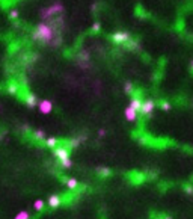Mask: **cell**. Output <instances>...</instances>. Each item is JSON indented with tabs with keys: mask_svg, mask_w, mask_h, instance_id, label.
<instances>
[{
	"mask_svg": "<svg viewBox=\"0 0 193 219\" xmlns=\"http://www.w3.org/2000/svg\"><path fill=\"white\" fill-rule=\"evenodd\" d=\"M56 36H57V33H56L55 27L48 21H41L38 26L33 29V32H32V38L33 39L41 41V42H45V44H52V41Z\"/></svg>",
	"mask_w": 193,
	"mask_h": 219,
	"instance_id": "1",
	"label": "cell"
},
{
	"mask_svg": "<svg viewBox=\"0 0 193 219\" xmlns=\"http://www.w3.org/2000/svg\"><path fill=\"white\" fill-rule=\"evenodd\" d=\"M63 11H65L63 5L59 3V2H55V3L50 5V6L42 8V9L39 11V17H41L42 21H48V20H52V18H55V17H57V15H62Z\"/></svg>",
	"mask_w": 193,
	"mask_h": 219,
	"instance_id": "2",
	"label": "cell"
},
{
	"mask_svg": "<svg viewBox=\"0 0 193 219\" xmlns=\"http://www.w3.org/2000/svg\"><path fill=\"white\" fill-rule=\"evenodd\" d=\"M154 109H155V103H154V100L147 98V100H143V103H142L140 113L145 115V116H148V115H151V113L154 112Z\"/></svg>",
	"mask_w": 193,
	"mask_h": 219,
	"instance_id": "3",
	"label": "cell"
},
{
	"mask_svg": "<svg viewBox=\"0 0 193 219\" xmlns=\"http://www.w3.org/2000/svg\"><path fill=\"white\" fill-rule=\"evenodd\" d=\"M38 109H39L41 113L48 115V113L53 110V103H52L50 100H41V101L38 103Z\"/></svg>",
	"mask_w": 193,
	"mask_h": 219,
	"instance_id": "4",
	"label": "cell"
},
{
	"mask_svg": "<svg viewBox=\"0 0 193 219\" xmlns=\"http://www.w3.org/2000/svg\"><path fill=\"white\" fill-rule=\"evenodd\" d=\"M112 39L115 42H118V44H122V42H128L131 39V36L127 32H116V33L112 35Z\"/></svg>",
	"mask_w": 193,
	"mask_h": 219,
	"instance_id": "5",
	"label": "cell"
},
{
	"mask_svg": "<svg viewBox=\"0 0 193 219\" xmlns=\"http://www.w3.org/2000/svg\"><path fill=\"white\" fill-rule=\"evenodd\" d=\"M55 156H56L59 160L66 159V157H69V150H68L66 147H63V145H57V147L55 148Z\"/></svg>",
	"mask_w": 193,
	"mask_h": 219,
	"instance_id": "6",
	"label": "cell"
},
{
	"mask_svg": "<svg viewBox=\"0 0 193 219\" xmlns=\"http://www.w3.org/2000/svg\"><path fill=\"white\" fill-rule=\"evenodd\" d=\"M124 115H125L127 121H130V123H136V121H137V110L133 109L131 106H127V107H125Z\"/></svg>",
	"mask_w": 193,
	"mask_h": 219,
	"instance_id": "7",
	"label": "cell"
},
{
	"mask_svg": "<svg viewBox=\"0 0 193 219\" xmlns=\"http://www.w3.org/2000/svg\"><path fill=\"white\" fill-rule=\"evenodd\" d=\"M60 204H62L60 195H57V193H53V195L48 197V206H50L52 209H57Z\"/></svg>",
	"mask_w": 193,
	"mask_h": 219,
	"instance_id": "8",
	"label": "cell"
},
{
	"mask_svg": "<svg viewBox=\"0 0 193 219\" xmlns=\"http://www.w3.org/2000/svg\"><path fill=\"white\" fill-rule=\"evenodd\" d=\"M24 101H26V104L29 107H35L38 104V97L35 94H32V92H27L26 97H24Z\"/></svg>",
	"mask_w": 193,
	"mask_h": 219,
	"instance_id": "9",
	"label": "cell"
},
{
	"mask_svg": "<svg viewBox=\"0 0 193 219\" xmlns=\"http://www.w3.org/2000/svg\"><path fill=\"white\" fill-rule=\"evenodd\" d=\"M142 100H140V97H131V100H130V106L133 109H136L137 112H140V107H142Z\"/></svg>",
	"mask_w": 193,
	"mask_h": 219,
	"instance_id": "10",
	"label": "cell"
},
{
	"mask_svg": "<svg viewBox=\"0 0 193 219\" xmlns=\"http://www.w3.org/2000/svg\"><path fill=\"white\" fill-rule=\"evenodd\" d=\"M45 145L48 148H56L59 145V141L57 138H45Z\"/></svg>",
	"mask_w": 193,
	"mask_h": 219,
	"instance_id": "11",
	"label": "cell"
},
{
	"mask_svg": "<svg viewBox=\"0 0 193 219\" xmlns=\"http://www.w3.org/2000/svg\"><path fill=\"white\" fill-rule=\"evenodd\" d=\"M65 184H66L68 189H71V190H74V189L79 187V181H77L76 178H68V180H65Z\"/></svg>",
	"mask_w": 193,
	"mask_h": 219,
	"instance_id": "12",
	"label": "cell"
},
{
	"mask_svg": "<svg viewBox=\"0 0 193 219\" xmlns=\"http://www.w3.org/2000/svg\"><path fill=\"white\" fill-rule=\"evenodd\" d=\"M96 172H98L101 177H109L112 174V171H110L109 168H98V169H96Z\"/></svg>",
	"mask_w": 193,
	"mask_h": 219,
	"instance_id": "13",
	"label": "cell"
},
{
	"mask_svg": "<svg viewBox=\"0 0 193 219\" xmlns=\"http://www.w3.org/2000/svg\"><path fill=\"white\" fill-rule=\"evenodd\" d=\"M60 166H62V168H65V169H69V168L72 166V160H71L69 157L62 159V160H60Z\"/></svg>",
	"mask_w": 193,
	"mask_h": 219,
	"instance_id": "14",
	"label": "cell"
},
{
	"mask_svg": "<svg viewBox=\"0 0 193 219\" xmlns=\"http://www.w3.org/2000/svg\"><path fill=\"white\" fill-rule=\"evenodd\" d=\"M8 92H9V94H17V92H18V85H17L15 82L9 83V85H8Z\"/></svg>",
	"mask_w": 193,
	"mask_h": 219,
	"instance_id": "15",
	"label": "cell"
},
{
	"mask_svg": "<svg viewBox=\"0 0 193 219\" xmlns=\"http://www.w3.org/2000/svg\"><path fill=\"white\" fill-rule=\"evenodd\" d=\"M32 136H33L35 139H38V141H41V139H45V133H44L42 130H35V132L32 133Z\"/></svg>",
	"mask_w": 193,
	"mask_h": 219,
	"instance_id": "16",
	"label": "cell"
},
{
	"mask_svg": "<svg viewBox=\"0 0 193 219\" xmlns=\"http://www.w3.org/2000/svg\"><path fill=\"white\" fill-rule=\"evenodd\" d=\"M44 206H45V203H44L42 200H36V201L33 203V207H35L36 212H41V210L44 209Z\"/></svg>",
	"mask_w": 193,
	"mask_h": 219,
	"instance_id": "17",
	"label": "cell"
},
{
	"mask_svg": "<svg viewBox=\"0 0 193 219\" xmlns=\"http://www.w3.org/2000/svg\"><path fill=\"white\" fill-rule=\"evenodd\" d=\"M14 219H30V216H29V213H27L26 210H23V212H20Z\"/></svg>",
	"mask_w": 193,
	"mask_h": 219,
	"instance_id": "18",
	"label": "cell"
},
{
	"mask_svg": "<svg viewBox=\"0 0 193 219\" xmlns=\"http://www.w3.org/2000/svg\"><path fill=\"white\" fill-rule=\"evenodd\" d=\"M124 91H125L127 94H133V85H131L130 82H127V83L124 85Z\"/></svg>",
	"mask_w": 193,
	"mask_h": 219,
	"instance_id": "19",
	"label": "cell"
},
{
	"mask_svg": "<svg viewBox=\"0 0 193 219\" xmlns=\"http://www.w3.org/2000/svg\"><path fill=\"white\" fill-rule=\"evenodd\" d=\"M160 107L163 110H171V103H167V101H161L160 103Z\"/></svg>",
	"mask_w": 193,
	"mask_h": 219,
	"instance_id": "20",
	"label": "cell"
},
{
	"mask_svg": "<svg viewBox=\"0 0 193 219\" xmlns=\"http://www.w3.org/2000/svg\"><path fill=\"white\" fill-rule=\"evenodd\" d=\"M18 17V11L17 9H12L11 12H9V18H12V20H15Z\"/></svg>",
	"mask_w": 193,
	"mask_h": 219,
	"instance_id": "21",
	"label": "cell"
},
{
	"mask_svg": "<svg viewBox=\"0 0 193 219\" xmlns=\"http://www.w3.org/2000/svg\"><path fill=\"white\" fill-rule=\"evenodd\" d=\"M184 192H187L189 195H193V187L192 186H184Z\"/></svg>",
	"mask_w": 193,
	"mask_h": 219,
	"instance_id": "22",
	"label": "cell"
},
{
	"mask_svg": "<svg viewBox=\"0 0 193 219\" xmlns=\"http://www.w3.org/2000/svg\"><path fill=\"white\" fill-rule=\"evenodd\" d=\"M100 27H101V26H100V23H95L94 26H92V30H95V32H98V30H100Z\"/></svg>",
	"mask_w": 193,
	"mask_h": 219,
	"instance_id": "23",
	"label": "cell"
},
{
	"mask_svg": "<svg viewBox=\"0 0 193 219\" xmlns=\"http://www.w3.org/2000/svg\"><path fill=\"white\" fill-rule=\"evenodd\" d=\"M98 136H100V138H103V136H106V130H104V129H101V130L98 132Z\"/></svg>",
	"mask_w": 193,
	"mask_h": 219,
	"instance_id": "24",
	"label": "cell"
},
{
	"mask_svg": "<svg viewBox=\"0 0 193 219\" xmlns=\"http://www.w3.org/2000/svg\"><path fill=\"white\" fill-rule=\"evenodd\" d=\"M157 219H172L171 216H160V218H157Z\"/></svg>",
	"mask_w": 193,
	"mask_h": 219,
	"instance_id": "25",
	"label": "cell"
},
{
	"mask_svg": "<svg viewBox=\"0 0 193 219\" xmlns=\"http://www.w3.org/2000/svg\"><path fill=\"white\" fill-rule=\"evenodd\" d=\"M192 67H193V61H192Z\"/></svg>",
	"mask_w": 193,
	"mask_h": 219,
	"instance_id": "26",
	"label": "cell"
},
{
	"mask_svg": "<svg viewBox=\"0 0 193 219\" xmlns=\"http://www.w3.org/2000/svg\"><path fill=\"white\" fill-rule=\"evenodd\" d=\"M0 109H2V107H0Z\"/></svg>",
	"mask_w": 193,
	"mask_h": 219,
	"instance_id": "27",
	"label": "cell"
}]
</instances>
